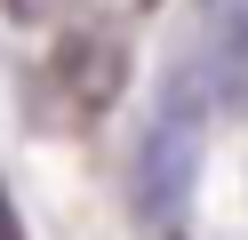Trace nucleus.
Masks as SVG:
<instances>
[{"instance_id": "obj_5", "label": "nucleus", "mask_w": 248, "mask_h": 240, "mask_svg": "<svg viewBox=\"0 0 248 240\" xmlns=\"http://www.w3.org/2000/svg\"><path fill=\"white\" fill-rule=\"evenodd\" d=\"M0 8L16 16V24H32V16H40V8H48V0H0Z\"/></svg>"}, {"instance_id": "obj_1", "label": "nucleus", "mask_w": 248, "mask_h": 240, "mask_svg": "<svg viewBox=\"0 0 248 240\" xmlns=\"http://www.w3.org/2000/svg\"><path fill=\"white\" fill-rule=\"evenodd\" d=\"M200 96H184L176 80H168L160 112L144 120V136H136V168H128V200L136 216L152 224V232H168V224L184 216V200H192V176H200Z\"/></svg>"}, {"instance_id": "obj_3", "label": "nucleus", "mask_w": 248, "mask_h": 240, "mask_svg": "<svg viewBox=\"0 0 248 240\" xmlns=\"http://www.w3.org/2000/svg\"><path fill=\"white\" fill-rule=\"evenodd\" d=\"M168 80L184 96H200V112L248 120V0H192V24H184Z\"/></svg>"}, {"instance_id": "obj_2", "label": "nucleus", "mask_w": 248, "mask_h": 240, "mask_svg": "<svg viewBox=\"0 0 248 240\" xmlns=\"http://www.w3.org/2000/svg\"><path fill=\"white\" fill-rule=\"evenodd\" d=\"M120 88H128V32L64 24V40L40 64V120L48 128H88V120L112 112Z\"/></svg>"}, {"instance_id": "obj_4", "label": "nucleus", "mask_w": 248, "mask_h": 240, "mask_svg": "<svg viewBox=\"0 0 248 240\" xmlns=\"http://www.w3.org/2000/svg\"><path fill=\"white\" fill-rule=\"evenodd\" d=\"M144 16H152V0H72V24H104V32H128Z\"/></svg>"}]
</instances>
